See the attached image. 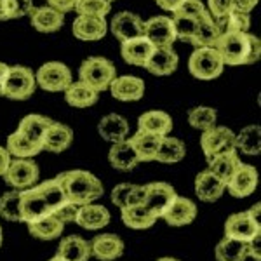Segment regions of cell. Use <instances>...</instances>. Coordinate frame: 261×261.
<instances>
[{
	"label": "cell",
	"instance_id": "d6a6232c",
	"mask_svg": "<svg viewBox=\"0 0 261 261\" xmlns=\"http://www.w3.org/2000/svg\"><path fill=\"white\" fill-rule=\"evenodd\" d=\"M207 164H209L207 169L211 171L218 179H221L226 187V183H228L230 178L233 176V172L239 169L242 161L239 159L237 150H235V151H228V153H223L220 157L213 159V161Z\"/></svg>",
	"mask_w": 261,
	"mask_h": 261
},
{
	"label": "cell",
	"instance_id": "ffe728a7",
	"mask_svg": "<svg viewBox=\"0 0 261 261\" xmlns=\"http://www.w3.org/2000/svg\"><path fill=\"white\" fill-rule=\"evenodd\" d=\"M71 143H73V130L68 125L61 124V122L53 120L44 136V141H42V150L61 153V151L70 148Z\"/></svg>",
	"mask_w": 261,
	"mask_h": 261
},
{
	"label": "cell",
	"instance_id": "9c48e42d",
	"mask_svg": "<svg viewBox=\"0 0 261 261\" xmlns=\"http://www.w3.org/2000/svg\"><path fill=\"white\" fill-rule=\"evenodd\" d=\"M39 176L40 169L32 159H11L9 167L4 174V181L14 190L23 192L35 187Z\"/></svg>",
	"mask_w": 261,
	"mask_h": 261
},
{
	"label": "cell",
	"instance_id": "7a4b0ae2",
	"mask_svg": "<svg viewBox=\"0 0 261 261\" xmlns=\"http://www.w3.org/2000/svg\"><path fill=\"white\" fill-rule=\"evenodd\" d=\"M213 47L218 50L225 66L254 65L261 56V42L249 32L221 33Z\"/></svg>",
	"mask_w": 261,
	"mask_h": 261
},
{
	"label": "cell",
	"instance_id": "ba28073f",
	"mask_svg": "<svg viewBox=\"0 0 261 261\" xmlns=\"http://www.w3.org/2000/svg\"><path fill=\"white\" fill-rule=\"evenodd\" d=\"M35 81L37 86H40L47 92H65L73 82V79H71V71L65 63L49 61L39 68L35 73Z\"/></svg>",
	"mask_w": 261,
	"mask_h": 261
},
{
	"label": "cell",
	"instance_id": "e0dca14e",
	"mask_svg": "<svg viewBox=\"0 0 261 261\" xmlns=\"http://www.w3.org/2000/svg\"><path fill=\"white\" fill-rule=\"evenodd\" d=\"M178 63L179 58L172 47H157L151 53L150 60L146 61V65L143 68L148 70L151 75L166 77V75L174 73L176 68H178Z\"/></svg>",
	"mask_w": 261,
	"mask_h": 261
},
{
	"label": "cell",
	"instance_id": "83f0119b",
	"mask_svg": "<svg viewBox=\"0 0 261 261\" xmlns=\"http://www.w3.org/2000/svg\"><path fill=\"white\" fill-rule=\"evenodd\" d=\"M138 130L157 134V136H167L172 130V119L171 115L161 110L145 112L138 119Z\"/></svg>",
	"mask_w": 261,
	"mask_h": 261
},
{
	"label": "cell",
	"instance_id": "8fae6325",
	"mask_svg": "<svg viewBox=\"0 0 261 261\" xmlns=\"http://www.w3.org/2000/svg\"><path fill=\"white\" fill-rule=\"evenodd\" d=\"M143 37H146L155 49L172 47V44L176 42V30L172 18L153 16L148 21H143Z\"/></svg>",
	"mask_w": 261,
	"mask_h": 261
},
{
	"label": "cell",
	"instance_id": "ee69618b",
	"mask_svg": "<svg viewBox=\"0 0 261 261\" xmlns=\"http://www.w3.org/2000/svg\"><path fill=\"white\" fill-rule=\"evenodd\" d=\"M33 9V0H0V21L18 19L28 16Z\"/></svg>",
	"mask_w": 261,
	"mask_h": 261
},
{
	"label": "cell",
	"instance_id": "1f68e13d",
	"mask_svg": "<svg viewBox=\"0 0 261 261\" xmlns=\"http://www.w3.org/2000/svg\"><path fill=\"white\" fill-rule=\"evenodd\" d=\"M161 140H162V136L150 134V133H141V130H138L134 136L129 138L130 145L136 150V155H138V159H140V162L155 161V155H157L159 146H161Z\"/></svg>",
	"mask_w": 261,
	"mask_h": 261
},
{
	"label": "cell",
	"instance_id": "6125c7cd",
	"mask_svg": "<svg viewBox=\"0 0 261 261\" xmlns=\"http://www.w3.org/2000/svg\"><path fill=\"white\" fill-rule=\"evenodd\" d=\"M107 2H110V4H112V2H115V0H107Z\"/></svg>",
	"mask_w": 261,
	"mask_h": 261
},
{
	"label": "cell",
	"instance_id": "f1b7e54d",
	"mask_svg": "<svg viewBox=\"0 0 261 261\" xmlns=\"http://www.w3.org/2000/svg\"><path fill=\"white\" fill-rule=\"evenodd\" d=\"M56 256H60L65 261H89L91 244L79 235H70L60 242Z\"/></svg>",
	"mask_w": 261,
	"mask_h": 261
},
{
	"label": "cell",
	"instance_id": "30bf717a",
	"mask_svg": "<svg viewBox=\"0 0 261 261\" xmlns=\"http://www.w3.org/2000/svg\"><path fill=\"white\" fill-rule=\"evenodd\" d=\"M176 195H178V193H176V190L169 183L155 181V183L145 185V200H143V205L159 220V218H162L167 209L171 207Z\"/></svg>",
	"mask_w": 261,
	"mask_h": 261
},
{
	"label": "cell",
	"instance_id": "277c9868",
	"mask_svg": "<svg viewBox=\"0 0 261 261\" xmlns=\"http://www.w3.org/2000/svg\"><path fill=\"white\" fill-rule=\"evenodd\" d=\"M79 77H81L82 84H86L87 87H91L92 91L99 94V92L110 89V84L117 77V70L115 65L107 58L92 56L82 61Z\"/></svg>",
	"mask_w": 261,
	"mask_h": 261
},
{
	"label": "cell",
	"instance_id": "4fadbf2b",
	"mask_svg": "<svg viewBox=\"0 0 261 261\" xmlns=\"http://www.w3.org/2000/svg\"><path fill=\"white\" fill-rule=\"evenodd\" d=\"M256 187H258V171L254 169V166L249 164H241L239 169L233 172V176L226 183V190L231 197L237 199H244L249 197L251 193H254Z\"/></svg>",
	"mask_w": 261,
	"mask_h": 261
},
{
	"label": "cell",
	"instance_id": "f5cc1de1",
	"mask_svg": "<svg viewBox=\"0 0 261 261\" xmlns=\"http://www.w3.org/2000/svg\"><path fill=\"white\" fill-rule=\"evenodd\" d=\"M259 241H261V235H256L252 241L247 242V252H249L251 258H254L256 261L261 259V252H259Z\"/></svg>",
	"mask_w": 261,
	"mask_h": 261
},
{
	"label": "cell",
	"instance_id": "f546056e",
	"mask_svg": "<svg viewBox=\"0 0 261 261\" xmlns=\"http://www.w3.org/2000/svg\"><path fill=\"white\" fill-rule=\"evenodd\" d=\"M221 35L220 28H218L216 21L207 11L202 14V18L197 23L195 33H193V39L190 44L197 47H213L214 42L218 40V37Z\"/></svg>",
	"mask_w": 261,
	"mask_h": 261
},
{
	"label": "cell",
	"instance_id": "f907efd6",
	"mask_svg": "<svg viewBox=\"0 0 261 261\" xmlns=\"http://www.w3.org/2000/svg\"><path fill=\"white\" fill-rule=\"evenodd\" d=\"M79 0H47L49 7H53V9H56L58 12H61V14H66V12L73 11L75 6H77Z\"/></svg>",
	"mask_w": 261,
	"mask_h": 261
},
{
	"label": "cell",
	"instance_id": "44dd1931",
	"mask_svg": "<svg viewBox=\"0 0 261 261\" xmlns=\"http://www.w3.org/2000/svg\"><path fill=\"white\" fill-rule=\"evenodd\" d=\"M28 16H30L32 27L42 33L58 32L63 27V23H65V14H61V12H58L49 6L33 7Z\"/></svg>",
	"mask_w": 261,
	"mask_h": 261
},
{
	"label": "cell",
	"instance_id": "d4e9b609",
	"mask_svg": "<svg viewBox=\"0 0 261 261\" xmlns=\"http://www.w3.org/2000/svg\"><path fill=\"white\" fill-rule=\"evenodd\" d=\"M226 192V187L209 169L200 171L195 178V195L202 202H216Z\"/></svg>",
	"mask_w": 261,
	"mask_h": 261
},
{
	"label": "cell",
	"instance_id": "94428289",
	"mask_svg": "<svg viewBox=\"0 0 261 261\" xmlns=\"http://www.w3.org/2000/svg\"><path fill=\"white\" fill-rule=\"evenodd\" d=\"M49 261H65V259H61L60 256H54V258H50Z\"/></svg>",
	"mask_w": 261,
	"mask_h": 261
},
{
	"label": "cell",
	"instance_id": "9a60e30c",
	"mask_svg": "<svg viewBox=\"0 0 261 261\" xmlns=\"http://www.w3.org/2000/svg\"><path fill=\"white\" fill-rule=\"evenodd\" d=\"M110 30L113 33V37L119 39L120 42L133 40L136 37L143 35V19L138 14H134V12L122 11L119 14L113 16L110 23Z\"/></svg>",
	"mask_w": 261,
	"mask_h": 261
},
{
	"label": "cell",
	"instance_id": "8d00e7d4",
	"mask_svg": "<svg viewBox=\"0 0 261 261\" xmlns=\"http://www.w3.org/2000/svg\"><path fill=\"white\" fill-rule=\"evenodd\" d=\"M185 153H187V146H185L183 141L172 136H162L155 161L161 164H176L183 161Z\"/></svg>",
	"mask_w": 261,
	"mask_h": 261
},
{
	"label": "cell",
	"instance_id": "3957f363",
	"mask_svg": "<svg viewBox=\"0 0 261 261\" xmlns=\"http://www.w3.org/2000/svg\"><path fill=\"white\" fill-rule=\"evenodd\" d=\"M54 179L60 183L66 200L73 202L77 205L94 204L96 200L101 199V195L105 192L101 181L89 171H65L61 174H58Z\"/></svg>",
	"mask_w": 261,
	"mask_h": 261
},
{
	"label": "cell",
	"instance_id": "6da1fadb",
	"mask_svg": "<svg viewBox=\"0 0 261 261\" xmlns=\"http://www.w3.org/2000/svg\"><path fill=\"white\" fill-rule=\"evenodd\" d=\"M66 200L60 183L56 179H49L44 183L21 192V218L23 223H33L45 216H53V213Z\"/></svg>",
	"mask_w": 261,
	"mask_h": 261
},
{
	"label": "cell",
	"instance_id": "6f0895ef",
	"mask_svg": "<svg viewBox=\"0 0 261 261\" xmlns=\"http://www.w3.org/2000/svg\"><path fill=\"white\" fill-rule=\"evenodd\" d=\"M259 205H261V204H256V205H254V207H252V209H251V211H247V213H249V214H251V216H252V218H254V220H256V221H259Z\"/></svg>",
	"mask_w": 261,
	"mask_h": 261
},
{
	"label": "cell",
	"instance_id": "816d5d0a",
	"mask_svg": "<svg viewBox=\"0 0 261 261\" xmlns=\"http://www.w3.org/2000/svg\"><path fill=\"white\" fill-rule=\"evenodd\" d=\"M258 2L259 0H233V7H235V11H241V12L249 14V12L258 6Z\"/></svg>",
	"mask_w": 261,
	"mask_h": 261
},
{
	"label": "cell",
	"instance_id": "680465c9",
	"mask_svg": "<svg viewBox=\"0 0 261 261\" xmlns=\"http://www.w3.org/2000/svg\"><path fill=\"white\" fill-rule=\"evenodd\" d=\"M157 261H179V259H176V258H161V259H157Z\"/></svg>",
	"mask_w": 261,
	"mask_h": 261
},
{
	"label": "cell",
	"instance_id": "4316f807",
	"mask_svg": "<svg viewBox=\"0 0 261 261\" xmlns=\"http://www.w3.org/2000/svg\"><path fill=\"white\" fill-rule=\"evenodd\" d=\"M108 161H110L113 169L122 172L133 171L140 164V159H138L134 146L130 145L129 138L120 143H113L110 151H108Z\"/></svg>",
	"mask_w": 261,
	"mask_h": 261
},
{
	"label": "cell",
	"instance_id": "11a10c76",
	"mask_svg": "<svg viewBox=\"0 0 261 261\" xmlns=\"http://www.w3.org/2000/svg\"><path fill=\"white\" fill-rule=\"evenodd\" d=\"M11 155H9V151H7L4 146H0V176H4L6 174V171H7V167H9V164H11Z\"/></svg>",
	"mask_w": 261,
	"mask_h": 261
},
{
	"label": "cell",
	"instance_id": "f6af8a7d",
	"mask_svg": "<svg viewBox=\"0 0 261 261\" xmlns=\"http://www.w3.org/2000/svg\"><path fill=\"white\" fill-rule=\"evenodd\" d=\"M79 16H92V18H107L112 11V4L107 0H79L75 6Z\"/></svg>",
	"mask_w": 261,
	"mask_h": 261
},
{
	"label": "cell",
	"instance_id": "d590c367",
	"mask_svg": "<svg viewBox=\"0 0 261 261\" xmlns=\"http://www.w3.org/2000/svg\"><path fill=\"white\" fill-rule=\"evenodd\" d=\"M214 256H216V261H246V258L249 256L247 242L223 237L214 249Z\"/></svg>",
	"mask_w": 261,
	"mask_h": 261
},
{
	"label": "cell",
	"instance_id": "4dcf8cb0",
	"mask_svg": "<svg viewBox=\"0 0 261 261\" xmlns=\"http://www.w3.org/2000/svg\"><path fill=\"white\" fill-rule=\"evenodd\" d=\"M145 200V185L120 183L112 190V202L119 209L130 207V205H141Z\"/></svg>",
	"mask_w": 261,
	"mask_h": 261
},
{
	"label": "cell",
	"instance_id": "e575fe53",
	"mask_svg": "<svg viewBox=\"0 0 261 261\" xmlns=\"http://www.w3.org/2000/svg\"><path fill=\"white\" fill-rule=\"evenodd\" d=\"M120 213H122V221H124V225L133 230H146V228H150V226H153L155 221H157V218H155L143 204L124 207V209H120Z\"/></svg>",
	"mask_w": 261,
	"mask_h": 261
},
{
	"label": "cell",
	"instance_id": "836d02e7",
	"mask_svg": "<svg viewBox=\"0 0 261 261\" xmlns=\"http://www.w3.org/2000/svg\"><path fill=\"white\" fill-rule=\"evenodd\" d=\"M98 92L92 91L91 87H87L86 84L71 82L70 87L65 91V99L70 107L73 108H89L92 105L98 103Z\"/></svg>",
	"mask_w": 261,
	"mask_h": 261
},
{
	"label": "cell",
	"instance_id": "8992f818",
	"mask_svg": "<svg viewBox=\"0 0 261 261\" xmlns=\"http://www.w3.org/2000/svg\"><path fill=\"white\" fill-rule=\"evenodd\" d=\"M223 68L225 63L214 47H197L188 61V70L199 81H213L220 77Z\"/></svg>",
	"mask_w": 261,
	"mask_h": 261
},
{
	"label": "cell",
	"instance_id": "7bdbcfd3",
	"mask_svg": "<svg viewBox=\"0 0 261 261\" xmlns=\"http://www.w3.org/2000/svg\"><path fill=\"white\" fill-rule=\"evenodd\" d=\"M0 216L7 221H21V192L12 190L0 197Z\"/></svg>",
	"mask_w": 261,
	"mask_h": 261
},
{
	"label": "cell",
	"instance_id": "9f6ffc18",
	"mask_svg": "<svg viewBox=\"0 0 261 261\" xmlns=\"http://www.w3.org/2000/svg\"><path fill=\"white\" fill-rule=\"evenodd\" d=\"M6 71H7V65L0 61V96H2V84H4V77H6Z\"/></svg>",
	"mask_w": 261,
	"mask_h": 261
},
{
	"label": "cell",
	"instance_id": "484cf974",
	"mask_svg": "<svg viewBox=\"0 0 261 261\" xmlns=\"http://www.w3.org/2000/svg\"><path fill=\"white\" fill-rule=\"evenodd\" d=\"M75 223L86 230H101L110 223V211L105 205L98 204L81 205L77 211Z\"/></svg>",
	"mask_w": 261,
	"mask_h": 261
},
{
	"label": "cell",
	"instance_id": "ac0fdd59",
	"mask_svg": "<svg viewBox=\"0 0 261 261\" xmlns=\"http://www.w3.org/2000/svg\"><path fill=\"white\" fill-rule=\"evenodd\" d=\"M71 32L79 40L94 42L101 40L108 32V23L103 18H92V16H79L73 21Z\"/></svg>",
	"mask_w": 261,
	"mask_h": 261
},
{
	"label": "cell",
	"instance_id": "7402d4cb",
	"mask_svg": "<svg viewBox=\"0 0 261 261\" xmlns=\"http://www.w3.org/2000/svg\"><path fill=\"white\" fill-rule=\"evenodd\" d=\"M195 216H197L195 202L187 199V197L176 195L171 207L167 209L162 218L166 220L167 225H171V226H185V225H190V223L195 220Z\"/></svg>",
	"mask_w": 261,
	"mask_h": 261
},
{
	"label": "cell",
	"instance_id": "c3c4849f",
	"mask_svg": "<svg viewBox=\"0 0 261 261\" xmlns=\"http://www.w3.org/2000/svg\"><path fill=\"white\" fill-rule=\"evenodd\" d=\"M205 9H207V12L214 19H220L233 11L235 7H233V0H207V7Z\"/></svg>",
	"mask_w": 261,
	"mask_h": 261
},
{
	"label": "cell",
	"instance_id": "60d3db41",
	"mask_svg": "<svg viewBox=\"0 0 261 261\" xmlns=\"http://www.w3.org/2000/svg\"><path fill=\"white\" fill-rule=\"evenodd\" d=\"M220 28L221 33H235V32H247L251 27V18L249 14L246 12H241V11H231L228 12L226 16H223L220 19H214Z\"/></svg>",
	"mask_w": 261,
	"mask_h": 261
},
{
	"label": "cell",
	"instance_id": "cb8c5ba5",
	"mask_svg": "<svg viewBox=\"0 0 261 261\" xmlns=\"http://www.w3.org/2000/svg\"><path fill=\"white\" fill-rule=\"evenodd\" d=\"M50 119L44 115H39V113H30V115L23 117V120L19 122L18 125V133L21 136H24L32 145L39 146L42 150V141H44V136L47 133L49 125H50Z\"/></svg>",
	"mask_w": 261,
	"mask_h": 261
},
{
	"label": "cell",
	"instance_id": "681fc988",
	"mask_svg": "<svg viewBox=\"0 0 261 261\" xmlns=\"http://www.w3.org/2000/svg\"><path fill=\"white\" fill-rule=\"evenodd\" d=\"M81 205L73 204V202H68L65 200L60 207L56 209V211L53 213V216L56 218V220H60L63 225H66V223H71L75 221V218H77V211Z\"/></svg>",
	"mask_w": 261,
	"mask_h": 261
},
{
	"label": "cell",
	"instance_id": "bcb514c9",
	"mask_svg": "<svg viewBox=\"0 0 261 261\" xmlns=\"http://www.w3.org/2000/svg\"><path fill=\"white\" fill-rule=\"evenodd\" d=\"M199 19L185 18V16H172V23H174V30H176V40H183L190 44Z\"/></svg>",
	"mask_w": 261,
	"mask_h": 261
},
{
	"label": "cell",
	"instance_id": "7dc6e473",
	"mask_svg": "<svg viewBox=\"0 0 261 261\" xmlns=\"http://www.w3.org/2000/svg\"><path fill=\"white\" fill-rule=\"evenodd\" d=\"M207 11L202 0H185L183 4L172 12V16H185V18H193L199 19L202 18V14Z\"/></svg>",
	"mask_w": 261,
	"mask_h": 261
},
{
	"label": "cell",
	"instance_id": "7c38bea8",
	"mask_svg": "<svg viewBox=\"0 0 261 261\" xmlns=\"http://www.w3.org/2000/svg\"><path fill=\"white\" fill-rule=\"evenodd\" d=\"M261 233L259 221H256L247 211L230 214L225 223V237L241 242H249Z\"/></svg>",
	"mask_w": 261,
	"mask_h": 261
},
{
	"label": "cell",
	"instance_id": "ab89813d",
	"mask_svg": "<svg viewBox=\"0 0 261 261\" xmlns=\"http://www.w3.org/2000/svg\"><path fill=\"white\" fill-rule=\"evenodd\" d=\"M6 150L9 151V155L12 159H33L35 155H39L42 151L39 146L32 145L27 138L21 136L18 130H14V133L7 138Z\"/></svg>",
	"mask_w": 261,
	"mask_h": 261
},
{
	"label": "cell",
	"instance_id": "b9f144b4",
	"mask_svg": "<svg viewBox=\"0 0 261 261\" xmlns=\"http://www.w3.org/2000/svg\"><path fill=\"white\" fill-rule=\"evenodd\" d=\"M216 119H218V112L211 107H195L188 112V124L193 129L202 130V133L213 129L216 125Z\"/></svg>",
	"mask_w": 261,
	"mask_h": 261
},
{
	"label": "cell",
	"instance_id": "db71d44e",
	"mask_svg": "<svg viewBox=\"0 0 261 261\" xmlns=\"http://www.w3.org/2000/svg\"><path fill=\"white\" fill-rule=\"evenodd\" d=\"M155 2H157V6L161 7V9L174 12L181 4L185 2V0H155Z\"/></svg>",
	"mask_w": 261,
	"mask_h": 261
},
{
	"label": "cell",
	"instance_id": "d6986e66",
	"mask_svg": "<svg viewBox=\"0 0 261 261\" xmlns=\"http://www.w3.org/2000/svg\"><path fill=\"white\" fill-rule=\"evenodd\" d=\"M110 92L119 101H138L145 94V82L134 75L115 77L110 84Z\"/></svg>",
	"mask_w": 261,
	"mask_h": 261
},
{
	"label": "cell",
	"instance_id": "74e56055",
	"mask_svg": "<svg viewBox=\"0 0 261 261\" xmlns=\"http://www.w3.org/2000/svg\"><path fill=\"white\" fill-rule=\"evenodd\" d=\"M63 228H65V225L54 216H45L42 220L28 223L30 235L35 239H40V241H54L63 233Z\"/></svg>",
	"mask_w": 261,
	"mask_h": 261
},
{
	"label": "cell",
	"instance_id": "5b68a950",
	"mask_svg": "<svg viewBox=\"0 0 261 261\" xmlns=\"http://www.w3.org/2000/svg\"><path fill=\"white\" fill-rule=\"evenodd\" d=\"M37 89L35 73L27 66H7L6 77L2 84V96L14 101L30 99Z\"/></svg>",
	"mask_w": 261,
	"mask_h": 261
},
{
	"label": "cell",
	"instance_id": "52a82bcc",
	"mask_svg": "<svg viewBox=\"0 0 261 261\" xmlns=\"http://www.w3.org/2000/svg\"><path fill=\"white\" fill-rule=\"evenodd\" d=\"M200 146L207 162L220 157L223 153L235 151V133L225 125H214L213 129L204 130L200 138Z\"/></svg>",
	"mask_w": 261,
	"mask_h": 261
},
{
	"label": "cell",
	"instance_id": "603a6c76",
	"mask_svg": "<svg viewBox=\"0 0 261 261\" xmlns=\"http://www.w3.org/2000/svg\"><path fill=\"white\" fill-rule=\"evenodd\" d=\"M98 133L105 141L120 143L129 136V122L119 113H108L98 124Z\"/></svg>",
	"mask_w": 261,
	"mask_h": 261
},
{
	"label": "cell",
	"instance_id": "91938a15",
	"mask_svg": "<svg viewBox=\"0 0 261 261\" xmlns=\"http://www.w3.org/2000/svg\"><path fill=\"white\" fill-rule=\"evenodd\" d=\"M2 241H4V231H2V226H0V246H2Z\"/></svg>",
	"mask_w": 261,
	"mask_h": 261
},
{
	"label": "cell",
	"instance_id": "5bb4252c",
	"mask_svg": "<svg viewBox=\"0 0 261 261\" xmlns=\"http://www.w3.org/2000/svg\"><path fill=\"white\" fill-rule=\"evenodd\" d=\"M91 244V256L99 261H115L124 254L125 244L115 233H101L94 237Z\"/></svg>",
	"mask_w": 261,
	"mask_h": 261
},
{
	"label": "cell",
	"instance_id": "2e32d148",
	"mask_svg": "<svg viewBox=\"0 0 261 261\" xmlns=\"http://www.w3.org/2000/svg\"><path fill=\"white\" fill-rule=\"evenodd\" d=\"M153 50L155 47L151 45V42L143 35L136 37V39H133V40L120 42L122 58H124V61L127 63V65H133V66H145Z\"/></svg>",
	"mask_w": 261,
	"mask_h": 261
},
{
	"label": "cell",
	"instance_id": "f35d334b",
	"mask_svg": "<svg viewBox=\"0 0 261 261\" xmlns=\"http://www.w3.org/2000/svg\"><path fill=\"white\" fill-rule=\"evenodd\" d=\"M235 148L247 155H258L261 150L259 125H249V127H244L239 134H235Z\"/></svg>",
	"mask_w": 261,
	"mask_h": 261
}]
</instances>
